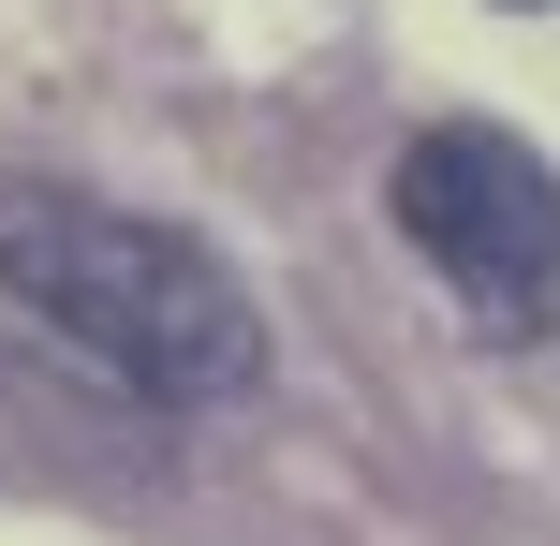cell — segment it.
Masks as SVG:
<instances>
[{
  "label": "cell",
  "mask_w": 560,
  "mask_h": 546,
  "mask_svg": "<svg viewBox=\"0 0 560 546\" xmlns=\"http://www.w3.org/2000/svg\"><path fill=\"white\" fill-rule=\"evenodd\" d=\"M0 295L30 325L118 370L133 399H252L266 384V311L207 236L133 222L104 193H59V177H0Z\"/></svg>",
  "instance_id": "cell-1"
},
{
  "label": "cell",
  "mask_w": 560,
  "mask_h": 546,
  "mask_svg": "<svg viewBox=\"0 0 560 546\" xmlns=\"http://www.w3.org/2000/svg\"><path fill=\"white\" fill-rule=\"evenodd\" d=\"M398 236H413L487 325H546L560 311V177L502 118H443V133L398 148Z\"/></svg>",
  "instance_id": "cell-2"
}]
</instances>
